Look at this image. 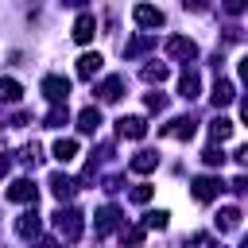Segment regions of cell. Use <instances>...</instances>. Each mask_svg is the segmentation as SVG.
<instances>
[{"mask_svg":"<svg viewBox=\"0 0 248 248\" xmlns=\"http://www.w3.org/2000/svg\"><path fill=\"white\" fill-rule=\"evenodd\" d=\"M155 46V35H136L128 46H124V58H140L143 50H151Z\"/></svg>","mask_w":248,"mask_h":248,"instance_id":"cell-21","label":"cell"},{"mask_svg":"<svg viewBox=\"0 0 248 248\" xmlns=\"http://www.w3.org/2000/svg\"><path fill=\"white\" fill-rule=\"evenodd\" d=\"M194 116H174L167 128H163V136H170V140H194Z\"/></svg>","mask_w":248,"mask_h":248,"instance_id":"cell-9","label":"cell"},{"mask_svg":"<svg viewBox=\"0 0 248 248\" xmlns=\"http://www.w3.org/2000/svg\"><path fill=\"white\" fill-rule=\"evenodd\" d=\"M217 229H221V232H232V229H240V209H236V205H225V209L217 213Z\"/></svg>","mask_w":248,"mask_h":248,"instance_id":"cell-20","label":"cell"},{"mask_svg":"<svg viewBox=\"0 0 248 248\" xmlns=\"http://www.w3.org/2000/svg\"><path fill=\"white\" fill-rule=\"evenodd\" d=\"M39 232H43V217H39L35 209L19 213V221H16V236H19V240H35Z\"/></svg>","mask_w":248,"mask_h":248,"instance_id":"cell-5","label":"cell"},{"mask_svg":"<svg viewBox=\"0 0 248 248\" xmlns=\"http://www.w3.org/2000/svg\"><path fill=\"white\" fill-rule=\"evenodd\" d=\"M101 62H105V58H101L97 50H85V54L78 58V78H85V81H89L93 74H101Z\"/></svg>","mask_w":248,"mask_h":248,"instance_id":"cell-13","label":"cell"},{"mask_svg":"<svg viewBox=\"0 0 248 248\" xmlns=\"http://www.w3.org/2000/svg\"><path fill=\"white\" fill-rule=\"evenodd\" d=\"M116 225H120V209H116V205H105V209L97 213V232H101V236H108Z\"/></svg>","mask_w":248,"mask_h":248,"instance_id":"cell-17","label":"cell"},{"mask_svg":"<svg viewBox=\"0 0 248 248\" xmlns=\"http://www.w3.org/2000/svg\"><path fill=\"white\" fill-rule=\"evenodd\" d=\"M167 54L190 62V58H198V43H194V39H182V35H170V39H167Z\"/></svg>","mask_w":248,"mask_h":248,"instance_id":"cell-8","label":"cell"},{"mask_svg":"<svg viewBox=\"0 0 248 248\" xmlns=\"http://www.w3.org/2000/svg\"><path fill=\"white\" fill-rule=\"evenodd\" d=\"M128 167H132V170H136V174H151V170H155V167H159V155H155V151H136V155H132V163H128Z\"/></svg>","mask_w":248,"mask_h":248,"instance_id":"cell-16","label":"cell"},{"mask_svg":"<svg viewBox=\"0 0 248 248\" xmlns=\"http://www.w3.org/2000/svg\"><path fill=\"white\" fill-rule=\"evenodd\" d=\"M202 159H205V167H221V163H225V151H221V147H205Z\"/></svg>","mask_w":248,"mask_h":248,"instance_id":"cell-29","label":"cell"},{"mask_svg":"<svg viewBox=\"0 0 248 248\" xmlns=\"http://www.w3.org/2000/svg\"><path fill=\"white\" fill-rule=\"evenodd\" d=\"M93 35H97V19H93L89 12L78 16V19H74V39H78V43H89Z\"/></svg>","mask_w":248,"mask_h":248,"instance_id":"cell-14","label":"cell"},{"mask_svg":"<svg viewBox=\"0 0 248 248\" xmlns=\"http://www.w3.org/2000/svg\"><path fill=\"white\" fill-rule=\"evenodd\" d=\"M167 74H170V70H167L163 62H147V66H143V81H151V85L167 81Z\"/></svg>","mask_w":248,"mask_h":248,"instance_id":"cell-24","label":"cell"},{"mask_svg":"<svg viewBox=\"0 0 248 248\" xmlns=\"http://www.w3.org/2000/svg\"><path fill=\"white\" fill-rule=\"evenodd\" d=\"M8 198H12V202H19V205H35V198H39V186H35L31 178H16V182L8 186Z\"/></svg>","mask_w":248,"mask_h":248,"instance_id":"cell-4","label":"cell"},{"mask_svg":"<svg viewBox=\"0 0 248 248\" xmlns=\"http://www.w3.org/2000/svg\"><path fill=\"white\" fill-rule=\"evenodd\" d=\"M8 167H12V163H8V159H0V178L8 174Z\"/></svg>","mask_w":248,"mask_h":248,"instance_id":"cell-37","label":"cell"},{"mask_svg":"<svg viewBox=\"0 0 248 248\" xmlns=\"http://www.w3.org/2000/svg\"><path fill=\"white\" fill-rule=\"evenodd\" d=\"M16 159H19L23 167H35L43 155H39V147H35V143H27V147H19V155H16Z\"/></svg>","mask_w":248,"mask_h":248,"instance_id":"cell-28","label":"cell"},{"mask_svg":"<svg viewBox=\"0 0 248 248\" xmlns=\"http://www.w3.org/2000/svg\"><path fill=\"white\" fill-rule=\"evenodd\" d=\"M35 248H58V244H54V240H39Z\"/></svg>","mask_w":248,"mask_h":248,"instance_id":"cell-36","label":"cell"},{"mask_svg":"<svg viewBox=\"0 0 248 248\" xmlns=\"http://www.w3.org/2000/svg\"><path fill=\"white\" fill-rule=\"evenodd\" d=\"M143 105H147L151 112H163V108H167V97H163V93H147V97H143Z\"/></svg>","mask_w":248,"mask_h":248,"instance_id":"cell-30","label":"cell"},{"mask_svg":"<svg viewBox=\"0 0 248 248\" xmlns=\"http://www.w3.org/2000/svg\"><path fill=\"white\" fill-rule=\"evenodd\" d=\"M54 229H58L62 240H78L81 229H85V213L81 209H58L54 213Z\"/></svg>","mask_w":248,"mask_h":248,"instance_id":"cell-1","label":"cell"},{"mask_svg":"<svg viewBox=\"0 0 248 248\" xmlns=\"http://www.w3.org/2000/svg\"><path fill=\"white\" fill-rule=\"evenodd\" d=\"M147 198H151V186H147V182H140V186H132V202H136V205H143Z\"/></svg>","mask_w":248,"mask_h":248,"instance_id":"cell-31","label":"cell"},{"mask_svg":"<svg viewBox=\"0 0 248 248\" xmlns=\"http://www.w3.org/2000/svg\"><path fill=\"white\" fill-rule=\"evenodd\" d=\"M19 97H23L19 81H16V78H0V101H8V105H12V101H19Z\"/></svg>","mask_w":248,"mask_h":248,"instance_id":"cell-23","label":"cell"},{"mask_svg":"<svg viewBox=\"0 0 248 248\" xmlns=\"http://www.w3.org/2000/svg\"><path fill=\"white\" fill-rule=\"evenodd\" d=\"M190 190H194V202H213V198L225 190V182H221V178H213V174H198Z\"/></svg>","mask_w":248,"mask_h":248,"instance_id":"cell-2","label":"cell"},{"mask_svg":"<svg viewBox=\"0 0 248 248\" xmlns=\"http://www.w3.org/2000/svg\"><path fill=\"white\" fill-rule=\"evenodd\" d=\"M209 97H213V105H217V108H225V105H232V101H236V85H232L229 78H217Z\"/></svg>","mask_w":248,"mask_h":248,"instance_id":"cell-10","label":"cell"},{"mask_svg":"<svg viewBox=\"0 0 248 248\" xmlns=\"http://www.w3.org/2000/svg\"><path fill=\"white\" fill-rule=\"evenodd\" d=\"M43 93H46L50 105H62V101L70 97V81H66L62 74H50V78H43Z\"/></svg>","mask_w":248,"mask_h":248,"instance_id":"cell-3","label":"cell"},{"mask_svg":"<svg viewBox=\"0 0 248 248\" xmlns=\"http://www.w3.org/2000/svg\"><path fill=\"white\" fill-rule=\"evenodd\" d=\"M225 12H229V16H240V12H244V0H225Z\"/></svg>","mask_w":248,"mask_h":248,"instance_id":"cell-33","label":"cell"},{"mask_svg":"<svg viewBox=\"0 0 248 248\" xmlns=\"http://www.w3.org/2000/svg\"><path fill=\"white\" fill-rule=\"evenodd\" d=\"M50 155H54L58 163H74V159H78V140H54Z\"/></svg>","mask_w":248,"mask_h":248,"instance_id":"cell-19","label":"cell"},{"mask_svg":"<svg viewBox=\"0 0 248 248\" xmlns=\"http://www.w3.org/2000/svg\"><path fill=\"white\" fill-rule=\"evenodd\" d=\"M182 8H190V12H209V0H182Z\"/></svg>","mask_w":248,"mask_h":248,"instance_id":"cell-32","label":"cell"},{"mask_svg":"<svg viewBox=\"0 0 248 248\" xmlns=\"http://www.w3.org/2000/svg\"><path fill=\"white\" fill-rule=\"evenodd\" d=\"M198 89H202L198 70H182V78H178V97H182V101H194V97H198Z\"/></svg>","mask_w":248,"mask_h":248,"instance_id":"cell-12","label":"cell"},{"mask_svg":"<svg viewBox=\"0 0 248 248\" xmlns=\"http://www.w3.org/2000/svg\"><path fill=\"white\" fill-rule=\"evenodd\" d=\"M229 190H236V194H244V190H248V182H244V174H236V178H232V186H229Z\"/></svg>","mask_w":248,"mask_h":248,"instance_id":"cell-34","label":"cell"},{"mask_svg":"<svg viewBox=\"0 0 248 248\" xmlns=\"http://www.w3.org/2000/svg\"><path fill=\"white\" fill-rule=\"evenodd\" d=\"M97 128H101V108H93V105H89V108H81V112H78V132L93 136Z\"/></svg>","mask_w":248,"mask_h":248,"instance_id":"cell-15","label":"cell"},{"mask_svg":"<svg viewBox=\"0 0 248 248\" xmlns=\"http://www.w3.org/2000/svg\"><path fill=\"white\" fill-rule=\"evenodd\" d=\"M116 136H124V140H143V136H147V120H143V116H120V120H116Z\"/></svg>","mask_w":248,"mask_h":248,"instance_id":"cell-6","label":"cell"},{"mask_svg":"<svg viewBox=\"0 0 248 248\" xmlns=\"http://www.w3.org/2000/svg\"><path fill=\"white\" fill-rule=\"evenodd\" d=\"M167 209H151V213H143V229H167Z\"/></svg>","mask_w":248,"mask_h":248,"instance_id":"cell-26","label":"cell"},{"mask_svg":"<svg viewBox=\"0 0 248 248\" xmlns=\"http://www.w3.org/2000/svg\"><path fill=\"white\" fill-rule=\"evenodd\" d=\"M132 16H136V23H140V27H163V12H159V8H151V4H136V8H132Z\"/></svg>","mask_w":248,"mask_h":248,"instance_id":"cell-11","label":"cell"},{"mask_svg":"<svg viewBox=\"0 0 248 248\" xmlns=\"http://www.w3.org/2000/svg\"><path fill=\"white\" fill-rule=\"evenodd\" d=\"M120 93H124V78H120V74H116V78H105V81L97 85V97H101V101H116Z\"/></svg>","mask_w":248,"mask_h":248,"instance_id":"cell-18","label":"cell"},{"mask_svg":"<svg viewBox=\"0 0 248 248\" xmlns=\"http://www.w3.org/2000/svg\"><path fill=\"white\" fill-rule=\"evenodd\" d=\"M62 4H70V8H78V4H81V0H62Z\"/></svg>","mask_w":248,"mask_h":248,"instance_id":"cell-38","label":"cell"},{"mask_svg":"<svg viewBox=\"0 0 248 248\" xmlns=\"http://www.w3.org/2000/svg\"><path fill=\"white\" fill-rule=\"evenodd\" d=\"M232 128H236V124H232L229 116H217V120L209 124V136H213V143H221V140H229V136H232Z\"/></svg>","mask_w":248,"mask_h":248,"instance_id":"cell-22","label":"cell"},{"mask_svg":"<svg viewBox=\"0 0 248 248\" xmlns=\"http://www.w3.org/2000/svg\"><path fill=\"white\" fill-rule=\"evenodd\" d=\"M143 232H147L143 225H132V229H124V236H120V240H124V248H140V244H143Z\"/></svg>","mask_w":248,"mask_h":248,"instance_id":"cell-27","label":"cell"},{"mask_svg":"<svg viewBox=\"0 0 248 248\" xmlns=\"http://www.w3.org/2000/svg\"><path fill=\"white\" fill-rule=\"evenodd\" d=\"M66 120H70V112H66V101H62V105H54V108L46 112V128H62Z\"/></svg>","mask_w":248,"mask_h":248,"instance_id":"cell-25","label":"cell"},{"mask_svg":"<svg viewBox=\"0 0 248 248\" xmlns=\"http://www.w3.org/2000/svg\"><path fill=\"white\" fill-rule=\"evenodd\" d=\"M46 186H50V194H54L58 202H70V198L78 194V182H74V178H66L62 170H54V174L46 178Z\"/></svg>","mask_w":248,"mask_h":248,"instance_id":"cell-7","label":"cell"},{"mask_svg":"<svg viewBox=\"0 0 248 248\" xmlns=\"http://www.w3.org/2000/svg\"><path fill=\"white\" fill-rule=\"evenodd\" d=\"M232 159H236V163L244 167V163H248V147H236V151H232Z\"/></svg>","mask_w":248,"mask_h":248,"instance_id":"cell-35","label":"cell"}]
</instances>
